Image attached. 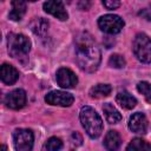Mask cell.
I'll return each instance as SVG.
<instances>
[{"label": "cell", "mask_w": 151, "mask_h": 151, "mask_svg": "<svg viewBox=\"0 0 151 151\" xmlns=\"http://www.w3.org/2000/svg\"><path fill=\"white\" fill-rule=\"evenodd\" d=\"M76 59L79 67L85 72H94L100 64V51L87 32L80 33L76 39Z\"/></svg>", "instance_id": "1"}, {"label": "cell", "mask_w": 151, "mask_h": 151, "mask_svg": "<svg viewBox=\"0 0 151 151\" xmlns=\"http://www.w3.org/2000/svg\"><path fill=\"white\" fill-rule=\"evenodd\" d=\"M80 122L85 132L92 138H98L103 132V120L91 106H83L80 110Z\"/></svg>", "instance_id": "2"}, {"label": "cell", "mask_w": 151, "mask_h": 151, "mask_svg": "<svg viewBox=\"0 0 151 151\" xmlns=\"http://www.w3.org/2000/svg\"><path fill=\"white\" fill-rule=\"evenodd\" d=\"M7 46L8 53L13 58H22L26 57L31 50L29 39L20 33H9L7 35Z\"/></svg>", "instance_id": "3"}, {"label": "cell", "mask_w": 151, "mask_h": 151, "mask_svg": "<svg viewBox=\"0 0 151 151\" xmlns=\"http://www.w3.org/2000/svg\"><path fill=\"white\" fill-rule=\"evenodd\" d=\"M133 53L137 59L144 64H149L151 60V41L145 33H139L133 40Z\"/></svg>", "instance_id": "4"}, {"label": "cell", "mask_w": 151, "mask_h": 151, "mask_svg": "<svg viewBox=\"0 0 151 151\" xmlns=\"http://www.w3.org/2000/svg\"><path fill=\"white\" fill-rule=\"evenodd\" d=\"M124 20L117 14H105L98 19L99 28L107 34H117L124 27Z\"/></svg>", "instance_id": "5"}, {"label": "cell", "mask_w": 151, "mask_h": 151, "mask_svg": "<svg viewBox=\"0 0 151 151\" xmlns=\"http://www.w3.org/2000/svg\"><path fill=\"white\" fill-rule=\"evenodd\" d=\"M34 136L32 130L28 129H18L13 133L14 147L18 151H29L33 147Z\"/></svg>", "instance_id": "6"}, {"label": "cell", "mask_w": 151, "mask_h": 151, "mask_svg": "<svg viewBox=\"0 0 151 151\" xmlns=\"http://www.w3.org/2000/svg\"><path fill=\"white\" fill-rule=\"evenodd\" d=\"M45 101L50 105L68 107L73 104L74 97L65 91H51L45 96Z\"/></svg>", "instance_id": "7"}, {"label": "cell", "mask_w": 151, "mask_h": 151, "mask_svg": "<svg viewBox=\"0 0 151 151\" xmlns=\"http://www.w3.org/2000/svg\"><path fill=\"white\" fill-rule=\"evenodd\" d=\"M57 81L63 88H73L78 84V78L70 68L61 67L57 71Z\"/></svg>", "instance_id": "8"}, {"label": "cell", "mask_w": 151, "mask_h": 151, "mask_svg": "<svg viewBox=\"0 0 151 151\" xmlns=\"http://www.w3.org/2000/svg\"><path fill=\"white\" fill-rule=\"evenodd\" d=\"M26 100H27L26 92L21 88H17L6 96L5 103H6V106L12 110H20L25 106Z\"/></svg>", "instance_id": "9"}, {"label": "cell", "mask_w": 151, "mask_h": 151, "mask_svg": "<svg viewBox=\"0 0 151 151\" xmlns=\"http://www.w3.org/2000/svg\"><path fill=\"white\" fill-rule=\"evenodd\" d=\"M44 11L53 17H55L59 20H67L68 14L64 7V4L61 0H47L44 4Z\"/></svg>", "instance_id": "10"}, {"label": "cell", "mask_w": 151, "mask_h": 151, "mask_svg": "<svg viewBox=\"0 0 151 151\" xmlns=\"http://www.w3.org/2000/svg\"><path fill=\"white\" fill-rule=\"evenodd\" d=\"M129 129L134 133H146L147 131V119L146 116L142 112H136L130 117Z\"/></svg>", "instance_id": "11"}, {"label": "cell", "mask_w": 151, "mask_h": 151, "mask_svg": "<svg viewBox=\"0 0 151 151\" xmlns=\"http://www.w3.org/2000/svg\"><path fill=\"white\" fill-rule=\"evenodd\" d=\"M19 78V72L18 70L9 65V64H2L0 66V80L7 85L14 84Z\"/></svg>", "instance_id": "12"}, {"label": "cell", "mask_w": 151, "mask_h": 151, "mask_svg": "<svg viewBox=\"0 0 151 151\" xmlns=\"http://www.w3.org/2000/svg\"><path fill=\"white\" fill-rule=\"evenodd\" d=\"M26 13V4L24 0H12V9L8 18L13 21H19L24 18Z\"/></svg>", "instance_id": "13"}, {"label": "cell", "mask_w": 151, "mask_h": 151, "mask_svg": "<svg viewBox=\"0 0 151 151\" xmlns=\"http://www.w3.org/2000/svg\"><path fill=\"white\" fill-rule=\"evenodd\" d=\"M48 26H50L48 21H47L46 19H44V18H34V19L29 22V28H31V31H32L34 34L39 35V37H44V35L47 33Z\"/></svg>", "instance_id": "14"}, {"label": "cell", "mask_w": 151, "mask_h": 151, "mask_svg": "<svg viewBox=\"0 0 151 151\" xmlns=\"http://www.w3.org/2000/svg\"><path fill=\"white\" fill-rule=\"evenodd\" d=\"M116 101L125 110H131L136 106L137 104V99L130 94L129 92L126 91H123V92H119L117 96H116Z\"/></svg>", "instance_id": "15"}, {"label": "cell", "mask_w": 151, "mask_h": 151, "mask_svg": "<svg viewBox=\"0 0 151 151\" xmlns=\"http://www.w3.org/2000/svg\"><path fill=\"white\" fill-rule=\"evenodd\" d=\"M103 111H104V114H105V118L106 120L110 123V124H117L122 120V114L120 112L110 103H105L103 105Z\"/></svg>", "instance_id": "16"}, {"label": "cell", "mask_w": 151, "mask_h": 151, "mask_svg": "<svg viewBox=\"0 0 151 151\" xmlns=\"http://www.w3.org/2000/svg\"><path fill=\"white\" fill-rule=\"evenodd\" d=\"M122 144V139H120V136L117 131H109L105 136V139H104V146L107 149V150H117Z\"/></svg>", "instance_id": "17"}, {"label": "cell", "mask_w": 151, "mask_h": 151, "mask_svg": "<svg viewBox=\"0 0 151 151\" xmlns=\"http://www.w3.org/2000/svg\"><path fill=\"white\" fill-rule=\"evenodd\" d=\"M112 91L111 85L109 84H98L94 85L91 90H90V96L92 98H104L107 97Z\"/></svg>", "instance_id": "18"}, {"label": "cell", "mask_w": 151, "mask_h": 151, "mask_svg": "<svg viewBox=\"0 0 151 151\" xmlns=\"http://www.w3.org/2000/svg\"><path fill=\"white\" fill-rule=\"evenodd\" d=\"M150 144L142 138H134L131 140V143L127 145V150H150Z\"/></svg>", "instance_id": "19"}, {"label": "cell", "mask_w": 151, "mask_h": 151, "mask_svg": "<svg viewBox=\"0 0 151 151\" xmlns=\"http://www.w3.org/2000/svg\"><path fill=\"white\" fill-rule=\"evenodd\" d=\"M61 147H63V142L57 137H51L44 146V149L48 151H57V150H60Z\"/></svg>", "instance_id": "20"}, {"label": "cell", "mask_w": 151, "mask_h": 151, "mask_svg": "<svg viewBox=\"0 0 151 151\" xmlns=\"http://www.w3.org/2000/svg\"><path fill=\"white\" fill-rule=\"evenodd\" d=\"M109 65L113 68H123L125 66V59L120 54H112L109 59Z\"/></svg>", "instance_id": "21"}, {"label": "cell", "mask_w": 151, "mask_h": 151, "mask_svg": "<svg viewBox=\"0 0 151 151\" xmlns=\"http://www.w3.org/2000/svg\"><path fill=\"white\" fill-rule=\"evenodd\" d=\"M137 90L146 98L147 101L151 100V97H150V94H151V92H150V84L147 81H140V83H138Z\"/></svg>", "instance_id": "22"}, {"label": "cell", "mask_w": 151, "mask_h": 151, "mask_svg": "<svg viewBox=\"0 0 151 151\" xmlns=\"http://www.w3.org/2000/svg\"><path fill=\"white\" fill-rule=\"evenodd\" d=\"M101 2L107 9H116L120 6V0H101Z\"/></svg>", "instance_id": "23"}, {"label": "cell", "mask_w": 151, "mask_h": 151, "mask_svg": "<svg viewBox=\"0 0 151 151\" xmlns=\"http://www.w3.org/2000/svg\"><path fill=\"white\" fill-rule=\"evenodd\" d=\"M91 1H92V0H79L78 6H79L80 9L86 11V9L90 8V6H91Z\"/></svg>", "instance_id": "24"}, {"label": "cell", "mask_w": 151, "mask_h": 151, "mask_svg": "<svg viewBox=\"0 0 151 151\" xmlns=\"http://www.w3.org/2000/svg\"><path fill=\"white\" fill-rule=\"evenodd\" d=\"M0 149H4V150H7V146H6V145H0Z\"/></svg>", "instance_id": "25"}, {"label": "cell", "mask_w": 151, "mask_h": 151, "mask_svg": "<svg viewBox=\"0 0 151 151\" xmlns=\"http://www.w3.org/2000/svg\"><path fill=\"white\" fill-rule=\"evenodd\" d=\"M26 1H29V2H34V1H37V0H26Z\"/></svg>", "instance_id": "26"}, {"label": "cell", "mask_w": 151, "mask_h": 151, "mask_svg": "<svg viewBox=\"0 0 151 151\" xmlns=\"http://www.w3.org/2000/svg\"><path fill=\"white\" fill-rule=\"evenodd\" d=\"M0 40H1V33H0Z\"/></svg>", "instance_id": "27"}, {"label": "cell", "mask_w": 151, "mask_h": 151, "mask_svg": "<svg viewBox=\"0 0 151 151\" xmlns=\"http://www.w3.org/2000/svg\"><path fill=\"white\" fill-rule=\"evenodd\" d=\"M0 94H1V93H0Z\"/></svg>", "instance_id": "28"}]
</instances>
